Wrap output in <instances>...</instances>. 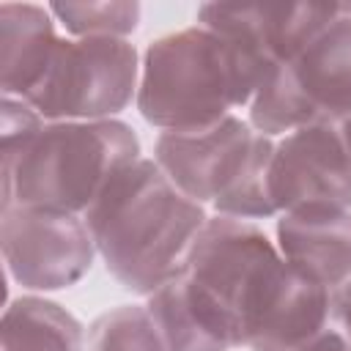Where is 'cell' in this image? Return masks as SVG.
I'll return each mask as SVG.
<instances>
[{
  "instance_id": "6da1fadb",
  "label": "cell",
  "mask_w": 351,
  "mask_h": 351,
  "mask_svg": "<svg viewBox=\"0 0 351 351\" xmlns=\"http://www.w3.org/2000/svg\"><path fill=\"white\" fill-rule=\"evenodd\" d=\"M82 217L112 280L140 296L181 271L208 219L206 206L186 197L145 156L115 170Z\"/></svg>"
},
{
  "instance_id": "7a4b0ae2",
  "label": "cell",
  "mask_w": 351,
  "mask_h": 351,
  "mask_svg": "<svg viewBox=\"0 0 351 351\" xmlns=\"http://www.w3.org/2000/svg\"><path fill=\"white\" fill-rule=\"evenodd\" d=\"M269 74L255 55L197 22L148 44L134 104L159 132L203 129L250 107Z\"/></svg>"
},
{
  "instance_id": "3957f363",
  "label": "cell",
  "mask_w": 351,
  "mask_h": 351,
  "mask_svg": "<svg viewBox=\"0 0 351 351\" xmlns=\"http://www.w3.org/2000/svg\"><path fill=\"white\" fill-rule=\"evenodd\" d=\"M285 271L277 244L247 219L211 214L178 271L186 304L228 348H244L247 332Z\"/></svg>"
},
{
  "instance_id": "277c9868",
  "label": "cell",
  "mask_w": 351,
  "mask_h": 351,
  "mask_svg": "<svg viewBox=\"0 0 351 351\" xmlns=\"http://www.w3.org/2000/svg\"><path fill=\"white\" fill-rule=\"evenodd\" d=\"M140 159L134 129L110 121H44L19 156L0 167V211L38 206L85 214L115 170Z\"/></svg>"
},
{
  "instance_id": "5b68a950",
  "label": "cell",
  "mask_w": 351,
  "mask_h": 351,
  "mask_svg": "<svg viewBox=\"0 0 351 351\" xmlns=\"http://www.w3.org/2000/svg\"><path fill=\"white\" fill-rule=\"evenodd\" d=\"M351 115V3L302 52L277 66L247 107V121L266 137Z\"/></svg>"
},
{
  "instance_id": "8992f818",
  "label": "cell",
  "mask_w": 351,
  "mask_h": 351,
  "mask_svg": "<svg viewBox=\"0 0 351 351\" xmlns=\"http://www.w3.org/2000/svg\"><path fill=\"white\" fill-rule=\"evenodd\" d=\"M140 58L126 38H60L25 99L44 121H110L137 99Z\"/></svg>"
},
{
  "instance_id": "52a82bcc",
  "label": "cell",
  "mask_w": 351,
  "mask_h": 351,
  "mask_svg": "<svg viewBox=\"0 0 351 351\" xmlns=\"http://www.w3.org/2000/svg\"><path fill=\"white\" fill-rule=\"evenodd\" d=\"M0 250L5 274L36 293L80 282L96 258L82 214L38 206H8L0 211Z\"/></svg>"
},
{
  "instance_id": "ba28073f",
  "label": "cell",
  "mask_w": 351,
  "mask_h": 351,
  "mask_svg": "<svg viewBox=\"0 0 351 351\" xmlns=\"http://www.w3.org/2000/svg\"><path fill=\"white\" fill-rule=\"evenodd\" d=\"M269 197L277 217L307 208H351V154L340 123H313L274 140Z\"/></svg>"
},
{
  "instance_id": "9c48e42d",
  "label": "cell",
  "mask_w": 351,
  "mask_h": 351,
  "mask_svg": "<svg viewBox=\"0 0 351 351\" xmlns=\"http://www.w3.org/2000/svg\"><path fill=\"white\" fill-rule=\"evenodd\" d=\"M258 134L250 121L230 115L203 129L159 132L151 159L186 197L214 206L247 165Z\"/></svg>"
},
{
  "instance_id": "30bf717a",
  "label": "cell",
  "mask_w": 351,
  "mask_h": 351,
  "mask_svg": "<svg viewBox=\"0 0 351 351\" xmlns=\"http://www.w3.org/2000/svg\"><path fill=\"white\" fill-rule=\"evenodd\" d=\"M348 3H244V5H225V3H203L197 8V22L211 27L214 33L230 38L271 71L288 63L296 52H302L329 22H335Z\"/></svg>"
},
{
  "instance_id": "8fae6325",
  "label": "cell",
  "mask_w": 351,
  "mask_h": 351,
  "mask_svg": "<svg viewBox=\"0 0 351 351\" xmlns=\"http://www.w3.org/2000/svg\"><path fill=\"white\" fill-rule=\"evenodd\" d=\"M274 244L280 255L335 291L351 277V208H307L277 217Z\"/></svg>"
},
{
  "instance_id": "7c38bea8",
  "label": "cell",
  "mask_w": 351,
  "mask_h": 351,
  "mask_svg": "<svg viewBox=\"0 0 351 351\" xmlns=\"http://www.w3.org/2000/svg\"><path fill=\"white\" fill-rule=\"evenodd\" d=\"M60 38L49 5L0 3V88L27 99L44 80Z\"/></svg>"
},
{
  "instance_id": "4fadbf2b",
  "label": "cell",
  "mask_w": 351,
  "mask_h": 351,
  "mask_svg": "<svg viewBox=\"0 0 351 351\" xmlns=\"http://www.w3.org/2000/svg\"><path fill=\"white\" fill-rule=\"evenodd\" d=\"M0 351H85V329L63 304L25 293L3 307Z\"/></svg>"
},
{
  "instance_id": "5bb4252c",
  "label": "cell",
  "mask_w": 351,
  "mask_h": 351,
  "mask_svg": "<svg viewBox=\"0 0 351 351\" xmlns=\"http://www.w3.org/2000/svg\"><path fill=\"white\" fill-rule=\"evenodd\" d=\"M145 307L154 315L167 351H230L222 346L186 304L178 274L145 296Z\"/></svg>"
},
{
  "instance_id": "9a60e30c",
  "label": "cell",
  "mask_w": 351,
  "mask_h": 351,
  "mask_svg": "<svg viewBox=\"0 0 351 351\" xmlns=\"http://www.w3.org/2000/svg\"><path fill=\"white\" fill-rule=\"evenodd\" d=\"M85 351H167V346L145 304H121L88 326Z\"/></svg>"
},
{
  "instance_id": "2e32d148",
  "label": "cell",
  "mask_w": 351,
  "mask_h": 351,
  "mask_svg": "<svg viewBox=\"0 0 351 351\" xmlns=\"http://www.w3.org/2000/svg\"><path fill=\"white\" fill-rule=\"evenodd\" d=\"M69 38H126L140 22V3H52Z\"/></svg>"
},
{
  "instance_id": "e0dca14e",
  "label": "cell",
  "mask_w": 351,
  "mask_h": 351,
  "mask_svg": "<svg viewBox=\"0 0 351 351\" xmlns=\"http://www.w3.org/2000/svg\"><path fill=\"white\" fill-rule=\"evenodd\" d=\"M41 126H44V118L25 99L3 96L0 101V167H8Z\"/></svg>"
},
{
  "instance_id": "ac0fdd59",
  "label": "cell",
  "mask_w": 351,
  "mask_h": 351,
  "mask_svg": "<svg viewBox=\"0 0 351 351\" xmlns=\"http://www.w3.org/2000/svg\"><path fill=\"white\" fill-rule=\"evenodd\" d=\"M296 351H351V329L337 315H332V307H329V318L324 321V326L310 340H304Z\"/></svg>"
},
{
  "instance_id": "d6986e66",
  "label": "cell",
  "mask_w": 351,
  "mask_h": 351,
  "mask_svg": "<svg viewBox=\"0 0 351 351\" xmlns=\"http://www.w3.org/2000/svg\"><path fill=\"white\" fill-rule=\"evenodd\" d=\"M332 315H337L351 329V277L332 291Z\"/></svg>"
},
{
  "instance_id": "ffe728a7",
  "label": "cell",
  "mask_w": 351,
  "mask_h": 351,
  "mask_svg": "<svg viewBox=\"0 0 351 351\" xmlns=\"http://www.w3.org/2000/svg\"><path fill=\"white\" fill-rule=\"evenodd\" d=\"M340 132H343V140H346V148L351 154V115L346 121H340Z\"/></svg>"
}]
</instances>
